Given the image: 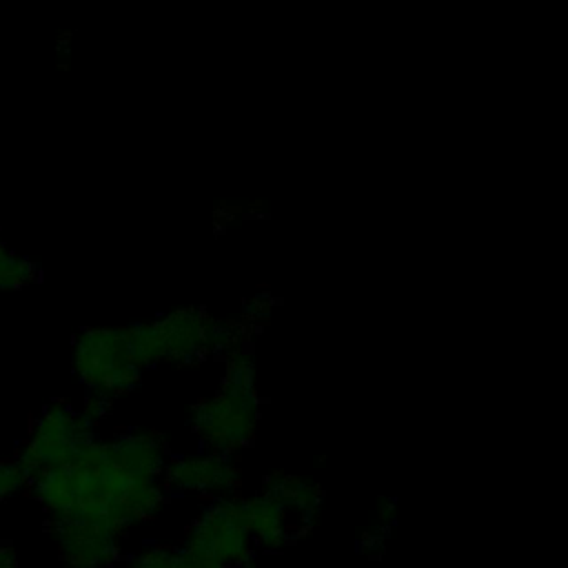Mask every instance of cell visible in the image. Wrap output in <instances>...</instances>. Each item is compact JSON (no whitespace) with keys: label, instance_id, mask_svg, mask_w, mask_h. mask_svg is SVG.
Masks as SVG:
<instances>
[{"label":"cell","instance_id":"1","mask_svg":"<svg viewBox=\"0 0 568 568\" xmlns=\"http://www.w3.org/2000/svg\"><path fill=\"white\" fill-rule=\"evenodd\" d=\"M29 486L51 521L89 519L122 535L153 519L166 499L164 481L131 470L113 439H93L71 462L33 475Z\"/></svg>","mask_w":568,"mask_h":568},{"label":"cell","instance_id":"2","mask_svg":"<svg viewBox=\"0 0 568 568\" xmlns=\"http://www.w3.org/2000/svg\"><path fill=\"white\" fill-rule=\"evenodd\" d=\"M255 359L248 346L226 355L220 388L197 399L189 410V424L204 450L235 455L251 446L260 419Z\"/></svg>","mask_w":568,"mask_h":568},{"label":"cell","instance_id":"3","mask_svg":"<svg viewBox=\"0 0 568 568\" xmlns=\"http://www.w3.org/2000/svg\"><path fill=\"white\" fill-rule=\"evenodd\" d=\"M71 368L87 393L118 399L133 390L142 371L131 357L124 326H89L73 339Z\"/></svg>","mask_w":568,"mask_h":568},{"label":"cell","instance_id":"4","mask_svg":"<svg viewBox=\"0 0 568 568\" xmlns=\"http://www.w3.org/2000/svg\"><path fill=\"white\" fill-rule=\"evenodd\" d=\"M195 568L215 564L240 566L253 559V539L248 535L242 497L211 499L184 532V548Z\"/></svg>","mask_w":568,"mask_h":568},{"label":"cell","instance_id":"5","mask_svg":"<svg viewBox=\"0 0 568 568\" xmlns=\"http://www.w3.org/2000/svg\"><path fill=\"white\" fill-rule=\"evenodd\" d=\"M95 439V424L69 402H51L36 417L27 442L18 453V464L29 479L42 470L71 462Z\"/></svg>","mask_w":568,"mask_h":568},{"label":"cell","instance_id":"6","mask_svg":"<svg viewBox=\"0 0 568 568\" xmlns=\"http://www.w3.org/2000/svg\"><path fill=\"white\" fill-rule=\"evenodd\" d=\"M164 488L195 493L211 499L235 497L240 488V468L233 455L197 450L169 457L162 473Z\"/></svg>","mask_w":568,"mask_h":568},{"label":"cell","instance_id":"7","mask_svg":"<svg viewBox=\"0 0 568 568\" xmlns=\"http://www.w3.org/2000/svg\"><path fill=\"white\" fill-rule=\"evenodd\" d=\"M53 539L67 568H109L122 555V532L89 519H53Z\"/></svg>","mask_w":568,"mask_h":568},{"label":"cell","instance_id":"8","mask_svg":"<svg viewBox=\"0 0 568 568\" xmlns=\"http://www.w3.org/2000/svg\"><path fill=\"white\" fill-rule=\"evenodd\" d=\"M209 313L200 306H184L173 308L158 320H153L160 351H162V364H195L202 357H206L204 351V335L209 324Z\"/></svg>","mask_w":568,"mask_h":568},{"label":"cell","instance_id":"9","mask_svg":"<svg viewBox=\"0 0 568 568\" xmlns=\"http://www.w3.org/2000/svg\"><path fill=\"white\" fill-rule=\"evenodd\" d=\"M262 493L286 510L293 524L300 528L311 526L322 508L324 490L317 481L295 473H271L262 481Z\"/></svg>","mask_w":568,"mask_h":568},{"label":"cell","instance_id":"10","mask_svg":"<svg viewBox=\"0 0 568 568\" xmlns=\"http://www.w3.org/2000/svg\"><path fill=\"white\" fill-rule=\"evenodd\" d=\"M242 513L253 544L262 546L264 550L275 552L284 548L293 535H300V528L293 524L286 510L264 493L242 499Z\"/></svg>","mask_w":568,"mask_h":568},{"label":"cell","instance_id":"11","mask_svg":"<svg viewBox=\"0 0 568 568\" xmlns=\"http://www.w3.org/2000/svg\"><path fill=\"white\" fill-rule=\"evenodd\" d=\"M38 264L27 255L13 253L0 235V291L24 288L38 280Z\"/></svg>","mask_w":568,"mask_h":568},{"label":"cell","instance_id":"12","mask_svg":"<svg viewBox=\"0 0 568 568\" xmlns=\"http://www.w3.org/2000/svg\"><path fill=\"white\" fill-rule=\"evenodd\" d=\"M129 568H195L189 555L180 548L151 546L135 552L129 561Z\"/></svg>","mask_w":568,"mask_h":568},{"label":"cell","instance_id":"13","mask_svg":"<svg viewBox=\"0 0 568 568\" xmlns=\"http://www.w3.org/2000/svg\"><path fill=\"white\" fill-rule=\"evenodd\" d=\"M29 484V475L16 459L0 462V504L13 495H18Z\"/></svg>","mask_w":568,"mask_h":568},{"label":"cell","instance_id":"14","mask_svg":"<svg viewBox=\"0 0 568 568\" xmlns=\"http://www.w3.org/2000/svg\"><path fill=\"white\" fill-rule=\"evenodd\" d=\"M273 297L268 293H255L251 300L244 302L242 306V315L240 320L246 324V326H255V324H262L271 317V311H273Z\"/></svg>","mask_w":568,"mask_h":568},{"label":"cell","instance_id":"15","mask_svg":"<svg viewBox=\"0 0 568 568\" xmlns=\"http://www.w3.org/2000/svg\"><path fill=\"white\" fill-rule=\"evenodd\" d=\"M111 399L102 397V395H95V393H87L84 395V402H82V408H78L89 422L98 424L102 422L109 413H111Z\"/></svg>","mask_w":568,"mask_h":568},{"label":"cell","instance_id":"16","mask_svg":"<svg viewBox=\"0 0 568 568\" xmlns=\"http://www.w3.org/2000/svg\"><path fill=\"white\" fill-rule=\"evenodd\" d=\"M375 513H377V515H375L377 528H382V530H388V528L393 526L395 517H397V506H395V501H393V499H388V497H382V499L377 501V510H375Z\"/></svg>","mask_w":568,"mask_h":568},{"label":"cell","instance_id":"17","mask_svg":"<svg viewBox=\"0 0 568 568\" xmlns=\"http://www.w3.org/2000/svg\"><path fill=\"white\" fill-rule=\"evenodd\" d=\"M0 568H18L16 550L9 544L0 546Z\"/></svg>","mask_w":568,"mask_h":568},{"label":"cell","instance_id":"18","mask_svg":"<svg viewBox=\"0 0 568 568\" xmlns=\"http://www.w3.org/2000/svg\"><path fill=\"white\" fill-rule=\"evenodd\" d=\"M206 568H255L253 559L246 561V564H240V566H226V564H215V566H206Z\"/></svg>","mask_w":568,"mask_h":568}]
</instances>
